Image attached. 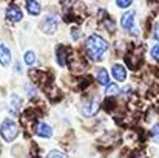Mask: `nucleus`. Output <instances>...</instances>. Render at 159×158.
<instances>
[{
    "mask_svg": "<svg viewBox=\"0 0 159 158\" xmlns=\"http://www.w3.org/2000/svg\"><path fill=\"white\" fill-rule=\"evenodd\" d=\"M85 48H87V53H88L90 59L99 62V60L104 57V54L107 53V50H108V44H107L105 39H102L101 36L93 34V36H90V37L87 39Z\"/></svg>",
    "mask_w": 159,
    "mask_h": 158,
    "instance_id": "f257e3e1",
    "label": "nucleus"
},
{
    "mask_svg": "<svg viewBox=\"0 0 159 158\" xmlns=\"http://www.w3.org/2000/svg\"><path fill=\"white\" fill-rule=\"evenodd\" d=\"M17 133H19V126L16 124V121L8 119V118L3 119V122L0 126V135H2V138L6 143H11V141L16 140Z\"/></svg>",
    "mask_w": 159,
    "mask_h": 158,
    "instance_id": "f03ea898",
    "label": "nucleus"
},
{
    "mask_svg": "<svg viewBox=\"0 0 159 158\" xmlns=\"http://www.w3.org/2000/svg\"><path fill=\"white\" fill-rule=\"evenodd\" d=\"M57 25H59V17L57 14H50L43 19L42 25H40V30L47 34H53L54 31L57 30Z\"/></svg>",
    "mask_w": 159,
    "mask_h": 158,
    "instance_id": "7ed1b4c3",
    "label": "nucleus"
},
{
    "mask_svg": "<svg viewBox=\"0 0 159 158\" xmlns=\"http://www.w3.org/2000/svg\"><path fill=\"white\" fill-rule=\"evenodd\" d=\"M22 17H23V14H22V11H20V8L17 5L12 3V5L8 6V9H6V19L9 22H20Z\"/></svg>",
    "mask_w": 159,
    "mask_h": 158,
    "instance_id": "20e7f679",
    "label": "nucleus"
},
{
    "mask_svg": "<svg viewBox=\"0 0 159 158\" xmlns=\"http://www.w3.org/2000/svg\"><path fill=\"white\" fill-rule=\"evenodd\" d=\"M34 132H36V135H39L42 138H50L53 135V129L47 122H37L36 127H34Z\"/></svg>",
    "mask_w": 159,
    "mask_h": 158,
    "instance_id": "39448f33",
    "label": "nucleus"
},
{
    "mask_svg": "<svg viewBox=\"0 0 159 158\" xmlns=\"http://www.w3.org/2000/svg\"><path fill=\"white\" fill-rule=\"evenodd\" d=\"M134 17H136V11H127L122 19H120V25L124 30H131L134 25Z\"/></svg>",
    "mask_w": 159,
    "mask_h": 158,
    "instance_id": "423d86ee",
    "label": "nucleus"
},
{
    "mask_svg": "<svg viewBox=\"0 0 159 158\" xmlns=\"http://www.w3.org/2000/svg\"><path fill=\"white\" fill-rule=\"evenodd\" d=\"M111 73H113V78H114L116 81H119V82H122V81H125V79H127V70H125V67H124V65H120V64L113 65Z\"/></svg>",
    "mask_w": 159,
    "mask_h": 158,
    "instance_id": "0eeeda50",
    "label": "nucleus"
},
{
    "mask_svg": "<svg viewBox=\"0 0 159 158\" xmlns=\"http://www.w3.org/2000/svg\"><path fill=\"white\" fill-rule=\"evenodd\" d=\"M98 110H99V101H96V99H90L87 104L82 107V112H84L85 116H91V115H94Z\"/></svg>",
    "mask_w": 159,
    "mask_h": 158,
    "instance_id": "6e6552de",
    "label": "nucleus"
},
{
    "mask_svg": "<svg viewBox=\"0 0 159 158\" xmlns=\"http://www.w3.org/2000/svg\"><path fill=\"white\" fill-rule=\"evenodd\" d=\"M11 62V53H9V48L5 45V44H0V64L3 67H8Z\"/></svg>",
    "mask_w": 159,
    "mask_h": 158,
    "instance_id": "1a4fd4ad",
    "label": "nucleus"
},
{
    "mask_svg": "<svg viewBox=\"0 0 159 158\" xmlns=\"http://www.w3.org/2000/svg\"><path fill=\"white\" fill-rule=\"evenodd\" d=\"M25 6H26V11H28L31 16H39V14H40L42 6H40L39 2H36V0H28V2L25 3Z\"/></svg>",
    "mask_w": 159,
    "mask_h": 158,
    "instance_id": "9d476101",
    "label": "nucleus"
},
{
    "mask_svg": "<svg viewBox=\"0 0 159 158\" xmlns=\"http://www.w3.org/2000/svg\"><path fill=\"white\" fill-rule=\"evenodd\" d=\"M56 56H57V62H59V65H66L68 64V51H66V48L65 47H57V50H56Z\"/></svg>",
    "mask_w": 159,
    "mask_h": 158,
    "instance_id": "9b49d317",
    "label": "nucleus"
},
{
    "mask_svg": "<svg viewBox=\"0 0 159 158\" xmlns=\"http://www.w3.org/2000/svg\"><path fill=\"white\" fill-rule=\"evenodd\" d=\"M98 82L99 84H102V85H110L108 82H110V78H108V73H107V70H99L98 71Z\"/></svg>",
    "mask_w": 159,
    "mask_h": 158,
    "instance_id": "f8f14e48",
    "label": "nucleus"
},
{
    "mask_svg": "<svg viewBox=\"0 0 159 158\" xmlns=\"http://www.w3.org/2000/svg\"><path fill=\"white\" fill-rule=\"evenodd\" d=\"M20 104H22L20 96L12 95V96H11V112H12V113H17V112H19V108H20Z\"/></svg>",
    "mask_w": 159,
    "mask_h": 158,
    "instance_id": "ddd939ff",
    "label": "nucleus"
},
{
    "mask_svg": "<svg viewBox=\"0 0 159 158\" xmlns=\"http://www.w3.org/2000/svg\"><path fill=\"white\" fill-rule=\"evenodd\" d=\"M119 92H120L119 85H116V84H110V85L107 87L105 95L107 96H116V95H119Z\"/></svg>",
    "mask_w": 159,
    "mask_h": 158,
    "instance_id": "4468645a",
    "label": "nucleus"
},
{
    "mask_svg": "<svg viewBox=\"0 0 159 158\" xmlns=\"http://www.w3.org/2000/svg\"><path fill=\"white\" fill-rule=\"evenodd\" d=\"M23 59H25V64H26V65H33V64L36 62V56H34L33 51H26L25 56H23Z\"/></svg>",
    "mask_w": 159,
    "mask_h": 158,
    "instance_id": "2eb2a0df",
    "label": "nucleus"
},
{
    "mask_svg": "<svg viewBox=\"0 0 159 158\" xmlns=\"http://www.w3.org/2000/svg\"><path fill=\"white\" fill-rule=\"evenodd\" d=\"M47 158H65V155L62 152H59V151H53V152H50V155Z\"/></svg>",
    "mask_w": 159,
    "mask_h": 158,
    "instance_id": "dca6fc26",
    "label": "nucleus"
},
{
    "mask_svg": "<svg viewBox=\"0 0 159 158\" xmlns=\"http://www.w3.org/2000/svg\"><path fill=\"white\" fill-rule=\"evenodd\" d=\"M152 57L159 60V45H155V47L152 48Z\"/></svg>",
    "mask_w": 159,
    "mask_h": 158,
    "instance_id": "f3484780",
    "label": "nucleus"
},
{
    "mask_svg": "<svg viewBox=\"0 0 159 158\" xmlns=\"http://www.w3.org/2000/svg\"><path fill=\"white\" fill-rule=\"evenodd\" d=\"M116 5H117L119 8H127V6H130V5H131V0H127V2L119 0V2H116Z\"/></svg>",
    "mask_w": 159,
    "mask_h": 158,
    "instance_id": "a211bd4d",
    "label": "nucleus"
},
{
    "mask_svg": "<svg viewBox=\"0 0 159 158\" xmlns=\"http://www.w3.org/2000/svg\"><path fill=\"white\" fill-rule=\"evenodd\" d=\"M152 133L155 135V138H153V140L156 141V140H158V136H159V124H155V126H153V129H152Z\"/></svg>",
    "mask_w": 159,
    "mask_h": 158,
    "instance_id": "6ab92c4d",
    "label": "nucleus"
},
{
    "mask_svg": "<svg viewBox=\"0 0 159 158\" xmlns=\"http://www.w3.org/2000/svg\"><path fill=\"white\" fill-rule=\"evenodd\" d=\"M153 39H155V41H159V23H156L155 28H153Z\"/></svg>",
    "mask_w": 159,
    "mask_h": 158,
    "instance_id": "aec40b11",
    "label": "nucleus"
},
{
    "mask_svg": "<svg viewBox=\"0 0 159 158\" xmlns=\"http://www.w3.org/2000/svg\"><path fill=\"white\" fill-rule=\"evenodd\" d=\"M71 34H73V39H74V41H77V39H79V36H80V31L73 30V31H71Z\"/></svg>",
    "mask_w": 159,
    "mask_h": 158,
    "instance_id": "412c9836",
    "label": "nucleus"
}]
</instances>
